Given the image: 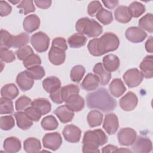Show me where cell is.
<instances>
[{"mask_svg": "<svg viewBox=\"0 0 153 153\" xmlns=\"http://www.w3.org/2000/svg\"><path fill=\"white\" fill-rule=\"evenodd\" d=\"M137 137L136 131L129 127L122 128L117 134L119 143L123 146L131 145Z\"/></svg>", "mask_w": 153, "mask_h": 153, "instance_id": "8", "label": "cell"}, {"mask_svg": "<svg viewBox=\"0 0 153 153\" xmlns=\"http://www.w3.org/2000/svg\"><path fill=\"white\" fill-rule=\"evenodd\" d=\"M3 148L6 152L16 153L20 151L22 145L18 138L16 137H9L4 140Z\"/></svg>", "mask_w": 153, "mask_h": 153, "instance_id": "24", "label": "cell"}, {"mask_svg": "<svg viewBox=\"0 0 153 153\" xmlns=\"http://www.w3.org/2000/svg\"><path fill=\"white\" fill-rule=\"evenodd\" d=\"M17 8L20 9V12L25 15L35 11L33 1L31 0H23L20 1V2L17 5Z\"/></svg>", "mask_w": 153, "mask_h": 153, "instance_id": "42", "label": "cell"}, {"mask_svg": "<svg viewBox=\"0 0 153 153\" xmlns=\"http://www.w3.org/2000/svg\"><path fill=\"white\" fill-rule=\"evenodd\" d=\"M42 143L45 148L56 151L60 147L62 143V138L57 132L48 133L43 137Z\"/></svg>", "mask_w": 153, "mask_h": 153, "instance_id": "7", "label": "cell"}, {"mask_svg": "<svg viewBox=\"0 0 153 153\" xmlns=\"http://www.w3.org/2000/svg\"><path fill=\"white\" fill-rule=\"evenodd\" d=\"M87 41V38L84 35L76 33L68 38V43L71 48H78L85 45Z\"/></svg>", "mask_w": 153, "mask_h": 153, "instance_id": "31", "label": "cell"}, {"mask_svg": "<svg viewBox=\"0 0 153 153\" xmlns=\"http://www.w3.org/2000/svg\"><path fill=\"white\" fill-rule=\"evenodd\" d=\"M15 126L14 118L11 115L2 116L0 118V126L2 130L7 131L12 129Z\"/></svg>", "mask_w": 153, "mask_h": 153, "instance_id": "43", "label": "cell"}, {"mask_svg": "<svg viewBox=\"0 0 153 153\" xmlns=\"http://www.w3.org/2000/svg\"><path fill=\"white\" fill-rule=\"evenodd\" d=\"M12 11L11 6L5 1H0V15L4 17L9 15Z\"/></svg>", "mask_w": 153, "mask_h": 153, "instance_id": "52", "label": "cell"}, {"mask_svg": "<svg viewBox=\"0 0 153 153\" xmlns=\"http://www.w3.org/2000/svg\"><path fill=\"white\" fill-rule=\"evenodd\" d=\"M25 112L33 121H38L42 116L41 112L36 108L32 106L27 107L25 110Z\"/></svg>", "mask_w": 153, "mask_h": 153, "instance_id": "48", "label": "cell"}, {"mask_svg": "<svg viewBox=\"0 0 153 153\" xmlns=\"http://www.w3.org/2000/svg\"><path fill=\"white\" fill-rule=\"evenodd\" d=\"M119 45V38L115 33L106 32L99 38H93L90 40L87 48L92 56H100L108 52L116 50Z\"/></svg>", "mask_w": 153, "mask_h": 153, "instance_id": "1", "label": "cell"}, {"mask_svg": "<svg viewBox=\"0 0 153 153\" xmlns=\"http://www.w3.org/2000/svg\"><path fill=\"white\" fill-rule=\"evenodd\" d=\"M82 151L83 152H100L98 148L88 144H83Z\"/></svg>", "mask_w": 153, "mask_h": 153, "instance_id": "55", "label": "cell"}, {"mask_svg": "<svg viewBox=\"0 0 153 153\" xmlns=\"http://www.w3.org/2000/svg\"><path fill=\"white\" fill-rule=\"evenodd\" d=\"M14 106L11 99L1 97L0 99V113L1 114H11L13 112Z\"/></svg>", "mask_w": 153, "mask_h": 153, "instance_id": "40", "label": "cell"}, {"mask_svg": "<svg viewBox=\"0 0 153 153\" xmlns=\"http://www.w3.org/2000/svg\"><path fill=\"white\" fill-rule=\"evenodd\" d=\"M108 142V136L101 129L88 130L84 133L82 143L88 144L99 148Z\"/></svg>", "mask_w": 153, "mask_h": 153, "instance_id": "4", "label": "cell"}, {"mask_svg": "<svg viewBox=\"0 0 153 153\" xmlns=\"http://www.w3.org/2000/svg\"><path fill=\"white\" fill-rule=\"evenodd\" d=\"M109 90L111 94L113 96L119 97L126 91V87L121 79L115 78L110 83Z\"/></svg>", "mask_w": 153, "mask_h": 153, "instance_id": "26", "label": "cell"}, {"mask_svg": "<svg viewBox=\"0 0 153 153\" xmlns=\"http://www.w3.org/2000/svg\"><path fill=\"white\" fill-rule=\"evenodd\" d=\"M93 71L94 74L98 77L99 83L101 85H105L109 83L111 79V74L104 68L102 63H96L94 65Z\"/></svg>", "mask_w": 153, "mask_h": 153, "instance_id": "18", "label": "cell"}, {"mask_svg": "<svg viewBox=\"0 0 153 153\" xmlns=\"http://www.w3.org/2000/svg\"><path fill=\"white\" fill-rule=\"evenodd\" d=\"M65 51L55 47H51L48 52V59L50 62L54 65H60L65 60Z\"/></svg>", "mask_w": 153, "mask_h": 153, "instance_id": "16", "label": "cell"}, {"mask_svg": "<svg viewBox=\"0 0 153 153\" xmlns=\"http://www.w3.org/2000/svg\"><path fill=\"white\" fill-rule=\"evenodd\" d=\"M116 152H131V151L129 149H127V148H118L116 151H115Z\"/></svg>", "mask_w": 153, "mask_h": 153, "instance_id": "59", "label": "cell"}, {"mask_svg": "<svg viewBox=\"0 0 153 153\" xmlns=\"http://www.w3.org/2000/svg\"><path fill=\"white\" fill-rule=\"evenodd\" d=\"M16 83L23 91L30 90L34 84V79L27 70L20 72L16 77Z\"/></svg>", "mask_w": 153, "mask_h": 153, "instance_id": "13", "label": "cell"}, {"mask_svg": "<svg viewBox=\"0 0 153 153\" xmlns=\"http://www.w3.org/2000/svg\"><path fill=\"white\" fill-rule=\"evenodd\" d=\"M34 53L32 48L29 45H25L19 48L16 51V54L19 60H23L29 55Z\"/></svg>", "mask_w": 153, "mask_h": 153, "instance_id": "49", "label": "cell"}, {"mask_svg": "<svg viewBox=\"0 0 153 153\" xmlns=\"http://www.w3.org/2000/svg\"><path fill=\"white\" fill-rule=\"evenodd\" d=\"M102 5L99 1H93L89 3L87 7V13L91 17H94L97 12L102 8Z\"/></svg>", "mask_w": 153, "mask_h": 153, "instance_id": "50", "label": "cell"}, {"mask_svg": "<svg viewBox=\"0 0 153 153\" xmlns=\"http://www.w3.org/2000/svg\"><path fill=\"white\" fill-rule=\"evenodd\" d=\"M118 149V147L117 146L113 145H108L102 149V152H115V151Z\"/></svg>", "mask_w": 153, "mask_h": 153, "instance_id": "58", "label": "cell"}, {"mask_svg": "<svg viewBox=\"0 0 153 153\" xmlns=\"http://www.w3.org/2000/svg\"><path fill=\"white\" fill-rule=\"evenodd\" d=\"M1 41L0 46L1 47L6 48L9 49L13 47V38L14 36L10 34L7 30L4 29H1Z\"/></svg>", "mask_w": 153, "mask_h": 153, "instance_id": "39", "label": "cell"}, {"mask_svg": "<svg viewBox=\"0 0 153 153\" xmlns=\"http://www.w3.org/2000/svg\"><path fill=\"white\" fill-rule=\"evenodd\" d=\"M51 46L61 48L65 51H66L68 49L66 41L64 38L62 37L55 38L52 41Z\"/></svg>", "mask_w": 153, "mask_h": 153, "instance_id": "51", "label": "cell"}, {"mask_svg": "<svg viewBox=\"0 0 153 153\" xmlns=\"http://www.w3.org/2000/svg\"><path fill=\"white\" fill-rule=\"evenodd\" d=\"M139 27L149 33L153 32V17L151 13H148L139 20Z\"/></svg>", "mask_w": 153, "mask_h": 153, "instance_id": "33", "label": "cell"}, {"mask_svg": "<svg viewBox=\"0 0 153 153\" xmlns=\"http://www.w3.org/2000/svg\"><path fill=\"white\" fill-rule=\"evenodd\" d=\"M23 149L27 153L38 152L41 149V144L38 139L29 137L23 142Z\"/></svg>", "mask_w": 153, "mask_h": 153, "instance_id": "28", "label": "cell"}, {"mask_svg": "<svg viewBox=\"0 0 153 153\" xmlns=\"http://www.w3.org/2000/svg\"><path fill=\"white\" fill-rule=\"evenodd\" d=\"M75 29L78 33L90 38L97 37L103 32L102 26L97 22L86 17L81 18L76 22Z\"/></svg>", "mask_w": 153, "mask_h": 153, "instance_id": "3", "label": "cell"}, {"mask_svg": "<svg viewBox=\"0 0 153 153\" xmlns=\"http://www.w3.org/2000/svg\"><path fill=\"white\" fill-rule=\"evenodd\" d=\"M40 26V19L35 14H30L25 17L23 22L24 30L27 33H32L37 30Z\"/></svg>", "mask_w": 153, "mask_h": 153, "instance_id": "20", "label": "cell"}, {"mask_svg": "<svg viewBox=\"0 0 153 153\" xmlns=\"http://www.w3.org/2000/svg\"><path fill=\"white\" fill-rule=\"evenodd\" d=\"M139 68L143 76L149 79L153 76V56L148 55L144 57L140 64Z\"/></svg>", "mask_w": 153, "mask_h": 153, "instance_id": "17", "label": "cell"}, {"mask_svg": "<svg viewBox=\"0 0 153 153\" xmlns=\"http://www.w3.org/2000/svg\"><path fill=\"white\" fill-rule=\"evenodd\" d=\"M41 64V60L39 56L35 53H33L27 57L23 60V65L26 68H29L34 66L40 65Z\"/></svg>", "mask_w": 153, "mask_h": 153, "instance_id": "45", "label": "cell"}, {"mask_svg": "<svg viewBox=\"0 0 153 153\" xmlns=\"http://www.w3.org/2000/svg\"><path fill=\"white\" fill-rule=\"evenodd\" d=\"M79 92V88L75 84H68L60 88V94L63 102H65L71 95L78 94Z\"/></svg>", "mask_w": 153, "mask_h": 153, "instance_id": "35", "label": "cell"}, {"mask_svg": "<svg viewBox=\"0 0 153 153\" xmlns=\"http://www.w3.org/2000/svg\"><path fill=\"white\" fill-rule=\"evenodd\" d=\"M19 91L17 86L13 83L4 85L1 90V97L11 100L14 99L19 95Z\"/></svg>", "mask_w": 153, "mask_h": 153, "instance_id": "30", "label": "cell"}, {"mask_svg": "<svg viewBox=\"0 0 153 153\" xmlns=\"http://www.w3.org/2000/svg\"><path fill=\"white\" fill-rule=\"evenodd\" d=\"M66 106L74 112H79L83 109L85 106L84 99L78 94L71 95L65 100Z\"/></svg>", "mask_w": 153, "mask_h": 153, "instance_id": "15", "label": "cell"}, {"mask_svg": "<svg viewBox=\"0 0 153 153\" xmlns=\"http://www.w3.org/2000/svg\"><path fill=\"white\" fill-rule=\"evenodd\" d=\"M0 58L2 61L7 63H11L16 59L15 54L13 51L3 47L0 48Z\"/></svg>", "mask_w": 153, "mask_h": 153, "instance_id": "46", "label": "cell"}, {"mask_svg": "<svg viewBox=\"0 0 153 153\" xmlns=\"http://www.w3.org/2000/svg\"><path fill=\"white\" fill-rule=\"evenodd\" d=\"M96 19L102 24L107 25L113 21V16L111 11L102 8L96 14Z\"/></svg>", "mask_w": 153, "mask_h": 153, "instance_id": "38", "label": "cell"}, {"mask_svg": "<svg viewBox=\"0 0 153 153\" xmlns=\"http://www.w3.org/2000/svg\"><path fill=\"white\" fill-rule=\"evenodd\" d=\"M145 49L147 52L152 53L153 52V42L152 36H151L145 42Z\"/></svg>", "mask_w": 153, "mask_h": 153, "instance_id": "57", "label": "cell"}, {"mask_svg": "<svg viewBox=\"0 0 153 153\" xmlns=\"http://www.w3.org/2000/svg\"><path fill=\"white\" fill-rule=\"evenodd\" d=\"M151 140L145 137L139 136L131 145L132 151L136 153H148L152 151Z\"/></svg>", "mask_w": 153, "mask_h": 153, "instance_id": "9", "label": "cell"}, {"mask_svg": "<svg viewBox=\"0 0 153 153\" xmlns=\"http://www.w3.org/2000/svg\"><path fill=\"white\" fill-rule=\"evenodd\" d=\"M131 17L137 18L145 12V7L142 3L137 1L132 2L128 7Z\"/></svg>", "mask_w": 153, "mask_h": 153, "instance_id": "37", "label": "cell"}, {"mask_svg": "<svg viewBox=\"0 0 153 153\" xmlns=\"http://www.w3.org/2000/svg\"><path fill=\"white\" fill-rule=\"evenodd\" d=\"M41 125L45 130H54L57 128L59 123L53 115H48L42 120Z\"/></svg>", "mask_w": 153, "mask_h": 153, "instance_id": "36", "label": "cell"}, {"mask_svg": "<svg viewBox=\"0 0 153 153\" xmlns=\"http://www.w3.org/2000/svg\"><path fill=\"white\" fill-rule=\"evenodd\" d=\"M14 115L16 118L18 127L22 130H27L33 125V121L27 116L25 111H18L16 112Z\"/></svg>", "mask_w": 153, "mask_h": 153, "instance_id": "27", "label": "cell"}, {"mask_svg": "<svg viewBox=\"0 0 153 153\" xmlns=\"http://www.w3.org/2000/svg\"><path fill=\"white\" fill-rule=\"evenodd\" d=\"M42 87L47 93H52L61 88L60 79L54 76H51L44 79L42 82Z\"/></svg>", "mask_w": 153, "mask_h": 153, "instance_id": "22", "label": "cell"}, {"mask_svg": "<svg viewBox=\"0 0 153 153\" xmlns=\"http://www.w3.org/2000/svg\"><path fill=\"white\" fill-rule=\"evenodd\" d=\"M30 43L38 53H43L48 50L50 44L49 36L42 32H38L31 36Z\"/></svg>", "mask_w": 153, "mask_h": 153, "instance_id": "5", "label": "cell"}, {"mask_svg": "<svg viewBox=\"0 0 153 153\" xmlns=\"http://www.w3.org/2000/svg\"><path fill=\"white\" fill-rule=\"evenodd\" d=\"M31 106L36 108L41 112L42 115L49 113L51 109L50 102L45 98L35 99L32 102Z\"/></svg>", "mask_w": 153, "mask_h": 153, "instance_id": "29", "label": "cell"}, {"mask_svg": "<svg viewBox=\"0 0 153 153\" xmlns=\"http://www.w3.org/2000/svg\"><path fill=\"white\" fill-rule=\"evenodd\" d=\"M103 66L108 72H112L117 71L120 67V62L117 56L110 54L105 56L103 58Z\"/></svg>", "mask_w": 153, "mask_h": 153, "instance_id": "21", "label": "cell"}, {"mask_svg": "<svg viewBox=\"0 0 153 153\" xmlns=\"http://www.w3.org/2000/svg\"><path fill=\"white\" fill-rule=\"evenodd\" d=\"M27 71L31 75L34 79H41L45 74L44 68L40 65L34 66L27 69Z\"/></svg>", "mask_w": 153, "mask_h": 153, "instance_id": "44", "label": "cell"}, {"mask_svg": "<svg viewBox=\"0 0 153 153\" xmlns=\"http://www.w3.org/2000/svg\"><path fill=\"white\" fill-rule=\"evenodd\" d=\"M99 85L98 77L92 73H88L81 82V88L86 91H93L96 90Z\"/></svg>", "mask_w": 153, "mask_h": 153, "instance_id": "23", "label": "cell"}, {"mask_svg": "<svg viewBox=\"0 0 153 153\" xmlns=\"http://www.w3.org/2000/svg\"><path fill=\"white\" fill-rule=\"evenodd\" d=\"M29 42V35L25 32H22L21 33L14 36L13 38V48H20Z\"/></svg>", "mask_w": 153, "mask_h": 153, "instance_id": "41", "label": "cell"}, {"mask_svg": "<svg viewBox=\"0 0 153 153\" xmlns=\"http://www.w3.org/2000/svg\"><path fill=\"white\" fill-rule=\"evenodd\" d=\"M138 99L134 93L131 91L127 92L123 96L119 101V105L121 108L125 111H131L137 106Z\"/></svg>", "mask_w": 153, "mask_h": 153, "instance_id": "12", "label": "cell"}, {"mask_svg": "<svg viewBox=\"0 0 153 153\" xmlns=\"http://www.w3.org/2000/svg\"><path fill=\"white\" fill-rule=\"evenodd\" d=\"M118 127V119L115 114L110 113L105 115L103 123V128L108 134L112 135L115 134L117 132Z\"/></svg>", "mask_w": 153, "mask_h": 153, "instance_id": "14", "label": "cell"}, {"mask_svg": "<svg viewBox=\"0 0 153 153\" xmlns=\"http://www.w3.org/2000/svg\"><path fill=\"white\" fill-rule=\"evenodd\" d=\"M87 106L90 109H96L103 112H109L117 107V101L105 88H99L86 96Z\"/></svg>", "mask_w": 153, "mask_h": 153, "instance_id": "2", "label": "cell"}, {"mask_svg": "<svg viewBox=\"0 0 153 153\" xmlns=\"http://www.w3.org/2000/svg\"><path fill=\"white\" fill-rule=\"evenodd\" d=\"M63 135L67 142L77 143L80 140L81 130L78 127L75 125L69 124L64 127Z\"/></svg>", "mask_w": 153, "mask_h": 153, "instance_id": "11", "label": "cell"}, {"mask_svg": "<svg viewBox=\"0 0 153 153\" xmlns=\"http://www.w3.org/2000/svg\"><path fill=\"white\" fill-rule=\"evenodd\" d=\"M87 120L90 127L99 126L103 121V114L97 110H92L87 115Z\"/></svg>", "mask_w": 153, "mask_h": 153, "instance_id": "32", "label": "cell"}, {"mask_svg": "<svg viewBox=\"0 0 153 153\" xmlns=\"http://www.w3.org/2000/svg\"><path fill=\"white\" fill-rule=\"evenodd\" d=\"M125 36L129 41L133 43H139L145 40L147 36V33L139 27L131 26L126 30Z\"/></svg>", "mask_w": 153, "mask_h": 153, "instance_id": "10", "label": "cell"}, {"mask_svg": "<svg viewBox=\"0 0 153 153\" xmlns=\"http://www.w3.org/2000/svg\"><path fill=\"white\" fill-rule=\"evenodd\" d=\"M35 5L39 8L42 9H47L51 5V1L48 0H35L33 1Z\"/></svg>", "mask_w": 153, "mask_h": 153, "instance_id": "54", "label": "cell"}, {"mask_svg": "<svg viewBox=\"0 0 153 153\" xmlns=\"http://www.w3.org/2000/svg\"><path fill=\"white\" fill-rule=\"evenodd\" d=\"M31 103L32 100L30 98L26 96H22L16 101V109L17 111L25 110L30 105H31Z\"/></svg>", "mask_w": 153, "mask_h": 153, "instance_id": "47", "label": "cell"}, {"mask_svg": "<svg viewBox=\"0 0 153 153\" xmlns=\"http://www.w3.org/2000/svg\"><path fill=\"white\" fill-rule=\"evenodd\" d=\"M102 3L104 4V5L108 8V9L112 10L114 9L115 7H116L118 5V1L117 0H110V1H102Z\"/></svg>", "mask_w": 153, "mask_h": 153, "instance_id": "56", "label": "cell"}, {"mask_svg": "<svg viewBox=\"0 0 153 153\" xmlns=\"http://www.w3.org/2000/svg\"><path fill=\"white\" fill-rule=\"evenodd\" d=\"M50 97L51 100L55 103L61 104L63 102V100L62 98L61 94H60V88L52 93H50Z\"/></svg>", "mask_w": 153, "mask_h": 153, "instance_id": "53", "label": "cell"}, {"mask_svg": "<svg viewBox=\"0 0 153 153\" xmlns=\"http://www.w3.org/2000/svg\"><path fill=\"white\" fill-rule=\"evenodd\" d=\"M115 19L118 22L122 23H127L129 22L132 17L127 6L120 5L114 11Z\"/></svg>", "mask_w": 153, "mask_h": 153, "instance_id": "25", "label": "cell"}, {"mask_svg": "<svg viewBox=\"0 0 153 153\" xmlns=\"http://www.w3.org/2000/svg\"><path fill=\"white\" fill-rule=\"evenodd\" d=\"M85 72V68L80 65L74 66L71 70V79L75 82H79Z\"/></svg>", "mask_w": 153, "mask_h": 153, "instance_id": "34", "label": "cell"}, {"mask_svg": "<svg viewBox=\"0 0 153 153\" xmlns=\"http://www.w3.org/2000/svg\"><path fill=\"white\" fill-rule=\"evenodd\" d=\"M123 79L129 88L138 86L142 82L143 76L137 68H132L127 70L123 76Z\"/></svg>", "mask_w": 153, "mask_h": 153, "instance_id": "6", "label": "cell"}, {"mask_svg": "<svg viewBox=\"0 0 153 153\" xmlns=\"http://www.w3.org/2000/svg\"><path fill=\"white\" fill-rule=\"evenodd\" d=\"M54 113L62 123L71 121L74 117V112L68 108L66 105L57 107L54 110Z\"/></svg>", "mask_w": 153, "mask_h": 153, "instance_id": "19", "label": "cell"}]
</instances>
